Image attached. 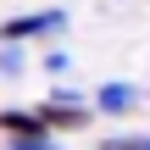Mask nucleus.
<instances>
[{"instance_id": "f257e3e1", "label": "nucleus", "mask_w": 150, "mask_h": 150, "mask_svg": "<svg viewBox=\"0 0 150 150\" xmlns=\"http://www.w3.org/2000/svg\"><path fill=\"white\" fill-rule=\"evenodd\" d=\"M67 28V11L50 6V11H22V17H6L0 22V45H22V39H45V33H61Z\"/></svg>"}, {"instance_id": "f03ea898", "label": "nucleus", "mask_w": 150, "mask_h": 150, "mask_svg": "<svg viewBox=\"0 0 150 150\" xmlns=\"http://www.w3.org/2000/svg\"><path fill=\"white\" fill-rule=\"evenodd\" d=\"M33 117H39V128H45V134H78V128H89V106L45 100V106H33Z\"/></svg>"}, {"instance_id": "7ed1b4c3", "label": "nucleus", "mask_w": 150, "mask_h": 150, "mask_svg": "<svg viewBox=\"0 0 150 150\" xmlns=\"http://www.w3.org/2000/svg\"><path fill=\"white\" fill-rule=\"evenodd\" d=\"M95 106H100L106 117H128V111L139 106V83H122V78H117V83H100V89H95Z\"/></svg>"}, {"instance_id": "20e7f679", "label": "nucleus", "mask_w": 150, "mask_h": 150, "mask_svg": "<svg viewBox=\"0 0 150 150\" xmlns=\"http://www.w3.org/2000/svg\"><path fill=\"white\" fill-rule=\"evenodd\" d=\"M0 134H6V139H45L39 117H33V111H17V106H0Z\"/></svg>"}, {"instance_id": "39448f33", "label": "nucleus", "mask_w": 150, "mask_h": 150, "mask_svg": "<svg viewBox=\"0 0 150 150\" xmlns=\"http://www.w3.org/2000/svg\"><path fill=\"white\" fill-rule=\"evenodd\" d=\"M100 150H150V134H106Z\"/></svg>"}, {"instance_id": "423d86ee", "label": "nucleus", "mask_w": 150, "mask_h": 150, "mask_svg": "<svg viewBox=\"0 0 150 150\" xmlns=\"http://www.w3.org/2000/svg\"><path fill=\"white\" fill-rule=\"evenodd\" d=\"M22 72V50L17 45H0V78H17Z\"/></svg>"}, {"instance_id": "0eeeda50", "label": "nucleus", "mask_w": 150, "mask_h": 150, "mask_svg": "<svg viewBox=\"0 0 150 150\" xmlns=\"http://www.w3.org/2000/svg\"><path fill=\"white\" fill-rule=\"evenodd\" d=\"M6 150H61V145L45 134V139H6Z\"/></svg>"}, {"instance_id": "6e6552de", "label": "nucleus", "mask_w": 150, "mask_h": 150, "mask_svg": "<svg viewBox=\"0 0 150 150\" xmlns=\"http://www.w3.org/2000/svg\"><path fill=\"white\" fill-rule=\"evenodd\" d=\"M45 72H67V50H50L45 56Z\"/></svg>"}]
</instances>
